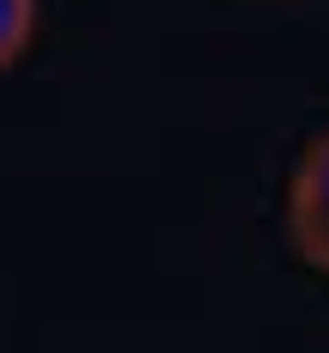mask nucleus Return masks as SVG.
Here are the masks:
<instances>
[{
	"instance_id": "2",
	"label": "nucleus",
	"mask_w": 329,
	"mask_h": 353,
	"mask_svg": "<svg viewBox=\"0 0 329 353\" xmlns=\"http://www.w3.org/2000/svg\"><path fill=\"white\" fill-rule=\"evenodd\" d=\"M37 37V0H0V73L12 68Z\"/></svg>"
},
{
	"instance_id": "1",
	"label": "nucleus",
	"mask_w": 329,
	"mask_h": 353,
	"mask_svg": "<svg viewBox=\"0 0 329 353\" xmlns=\"http://www.w3.org/2000/svg\"><path fill=\"white\" fill-rule=\"evenodd\" d=\"M287 238L305 268L329 274V134L305 146L287 183Z\"/></svg>"
}]
</instances>
